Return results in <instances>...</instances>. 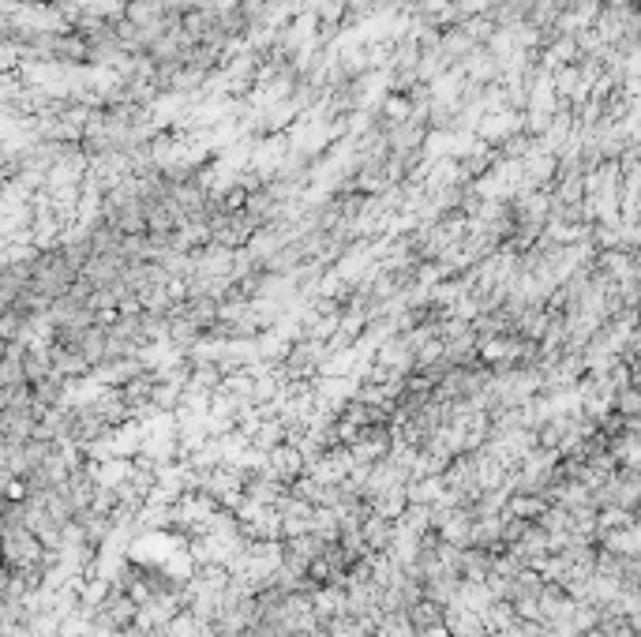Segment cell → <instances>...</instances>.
Returning a JSON list of instances; mask_svg holds the SVG:
<instances>
[{"label": "cell", "mask_w": 641, "mask_h": 637, "mask_svg": "<svg viewBox=\"0 0 641 637\" xmlns=\"http://www.w3.org/2000/svg\"><path fill=\"white\" fill-rule=\"evenodd\" d=\"M20 368L27 382H38L53 375V360H49V341H27L20 349Z\"/></svg>", "instance_id": "6da1fadb"}, {"label": "cell", "mask_w": 641, "mask_h": 637, "mask_svg": "<svg viewBox=\"0 0 641 637\" xmlns=\"http://www.w3.org/2000/svg\"><path fill=\"white\" fill-rule=\"evenodd\" d=\"M390 540H394V521L375 518V514H368V518L360 521V543H364V551H368V555L387 551Z\"/></svg>", "instance_id": "7a4b0ae2"}, {"label": "cell", "mask_w": 641, "mask_h": 637, "mask_svg": "<svg viewBox=\"0 0 641 637\" xmlns=\"http://www.w3.org/2000/svg\"><path fill=\"white\" fill-rule=\"evenodd\" d=\"M544 499L540 495H510L506 499V514L510 518H522V521H537L544 514Z\"/></svg>", "instance_id": "3957f363"}, {"label": "cell", "mask_w": 641, "mask_h": 637, "mask_svg": "<svg viewBox=\"0 0 641 637\" xmlns=\"http://www.w3.org/2000/svg\"><path fill=\"white\" fill-rule=\"evenodd\" d=\"M161 630H166V637H203V623L188 608H180Z\"/></svg>", "instance_id": "277c9868"}, {"label": "cell", "mask_w": 641, "mask_h": 637, "mask_svg": "<svg viewBox=\"0 0 641 637\" xmlns=\"http://www.w3.org/2000/svg\"><path fill=\"white\" fill-rule=\"evenodd\" d=\"M612 409H615L619 416H637V412H641V397H637V390H634V382H622V387L612 394Z\"/></svg>", "instance_id": "5b68a950"}]
</instances>
